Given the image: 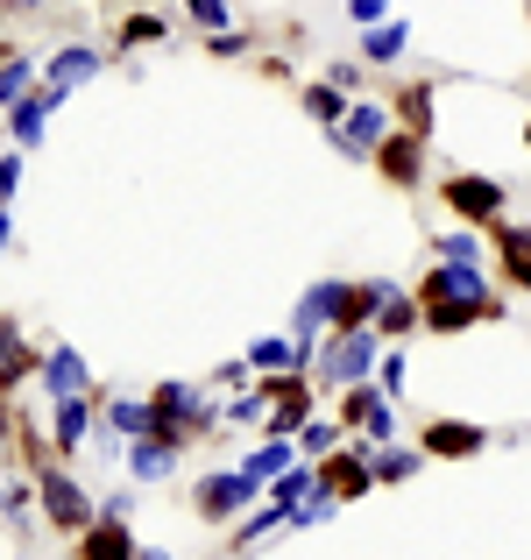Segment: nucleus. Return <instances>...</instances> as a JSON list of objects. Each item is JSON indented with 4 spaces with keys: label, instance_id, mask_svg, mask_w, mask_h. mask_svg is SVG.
<instances>
[{
    "label": "nucleus",
    "instance_id": "obj_1",
    "mask_svg": "<svg viewBox=\"0 0 531 560\" xmlns=\"http://www.w3.org/2000/svg\"><path fill=\"white\" fill-rule=\"evenodd\" d=\"M319 355V383H362L376 370V334L368 327H341L327 348H312Z\"/></svg>",
    "mask_w": 531,
    "mask_h": 560
},
{
    "label": "nucleus",
    "instance_id": "obj_2",
    "mask_svg": "<svg viewBox=\"0 0 531 560\" xmlns=\"http://www.w3.org/2000/svg\"><path fill=\"white\" fill-rule=\"evenodd\" d=\"M468 299H489L482 262H433V277H425V305H468Z\"/></svg>",
    "mask_w": 531,
    "mask_h": 560
},
{
    "label": "nucleus",
    "instance_id": "obj_3",
    "mask_svg": "<svg viewBox=\"0 0 531 560\" xmlns=\"http://www.w3.org/2000/svg\"><path fill=\"white\" fill-rule=\"evenodd\" d=\"M36 497H43V511H50L57 525H71V533H79V525H93V497H85L64 468H43V476H36Z\"/></svg>",
    "mask_w": 531,
    "mask_h": 560
},
{
    "label": "nucleus",
    "instance_id": "obj_4",
    "mask_svg": "<svg viewBox=\"0 0 531 560\" xmlns=\"http://www.w3.org/2000/svg\"><path fill=\"white\" fill-rule=\"evenodd\" d=\"M191 504H199V518H234V511L241 504H256V482L241 476V468H220V476H205L199 482V497H191Z\"/></svg>",
    "mask_w": 531,
    "mask_h": 560
},
{
    "label": "nucleus",
    "instance_id": "obj_5",
    "mask_svg": "<svg viewBox=\"0 0 531 560\" xmlns=\"http://www.w3.org/2000/svg\"><path fill=\"white\" fill-rule=\"evenodd\" d=\"M333 136H341V150H347V156H376V142L390 136V107H341Z\"/></svg>",
    "mask_w": 531,
    "mask_h": 560
},
{
    "label": "nucleus",
    "instance_id": "obj_6",
    "mask_svg": "<svg viewBox=\"0 0 531 560\" xmlns=\"http://www.w3.org/2000/svg\"><path fill=\"white\" fill-rule=\"evenodd\" d=\"M447 206L489 228V220L504 213V185H496V178H447Z\"/></svg>",
    "mask_w": 531,
    "mask_h": 560
},
{
    "label": "nucleus",
    "instance_id": "obj_7",
    "mask_svg": "<svg viewBox=\"0 0 531 560\" xmlns=\"http://www.w3.org/2000/svg\"><path fill=\"white\" fill-rule=\"evenodd\" d=\"M85 383H93V370H85L79 348H50L43 355V397H85Z\"/></svg>",
    "mask_w": 531,
    "mask_h": 560
},
{
    "label": "nucleus",
    "instance_id": "obj_8",
    "mask_svg": "<svg viewBox=\"0 0 531 560\" xmlns=\"http://www.w3.org/2000/svg\"><path fill=\"white\" fill-rule=\"evenodd\" d=\"M85 79H99V57L85 50V43H64V50H57L50 65H43V85H50L57 100H64L71 85H85Z\"/></svg>",
    "mask_w": 531,
    "mask_h": 560
},
{
    "label": "nucleus",
    "instance_id": "obj_9",
    "mask_svg": "<svg viewBox=\"0 0 531 560\" xmlns=\"http://www.w3.org/2000/svg\"><path fill=\"white\" fill-rule=\"evenodd\" d=\"M121 454H128V476H135V482H164L170 468H177V447H170V440H156V433H135Z\"/></svg>",
    "mask_w": 531,
    "mask_h": 560
},
{
    "label": "nucleus",
    "instance_id": "obj_10",
    "mask_svg": "<svg viewBox=\"0 0 531 560\" xmlns=\"http://www.w3.org/2000/svg\"><path fill=\"white\" fill-rule=\"evenodd\" d=\"M85 560H135L128 518H107V511H93V525H85Z\"/></svg>",
    "mask_w": 531,
    "mask_h": 560
},
{
    "label": "nucleus",
    "instance_id": "obj_11",
    "mask_svg": "<svg viewBox=\"0 0 531 560\" xmlns=\"http://www.w3.org/2000/svg\"><path fill=\"white\" fill-rule=\"evenodd\" d=\"M50 114H57V93H50V85H43V93H22V100L8 107V128H14V142H43Z\"/></svg>",
    "mask_w": 531,
    "mask_h": 560
},
{
    "label": "nucleus",
    "instance_id": "obj_12",
    "mask_svg": "<svg viewBox=\"0 0 531 560\" xmlns=\"http://www.w3.org/2000/svg\"><path fill=\"white\" fill-rule=\"evenodd\" d=\"M50 405H57V447L79 454L85 433H93V397H50Z\"/></svg>",
    "mask_w": 531,
    "mask_h": 560
},
{
    "label": "nucleus",
    "instance_id": "obj_13",
    "mask_svg": "<svg viewBox=\"0 0 531 560\" xmlns=\"http://www.w3.org/2000/svg\"><path fill=\"white\" fill-rule=\"evenodd\" d=\"M319 490L327 497H362L368 490V454H333V462L319 468Z\"/></svg>",
    "mask_w": 531,
    "mask_h": 560
},
{
    "label": "nucleus",
    "instance_id": "obj_14",
    "mask_svg": "<svg viewBox=\"0 0 531 560\" xmlns=\"http://www.w3.org/2000/svg\"><path fill=\"white\" fill-rule=\"evenodd\" d=\"M291 462H298V447H291V440H262V447H256V454L241 462V476H248V482L262 490V482H276V476H284Z\"/></svg>",
    "mask_w": 531,
    "mask_h": 560
},
{
    "label": "nucleus",
    "instance_id": "obj_15",
    "mask_svg": "<svg viewBox=\"0 0 531 560\" xmlns=\"http://www.w3.org/2000/svg\"><path fill=\"white\" fill-rule=\"evenodd\" d=\"M376 156H382V171H390V178H397V185H411V178H418V164H425V150H418V136H397V142H390V136H382V142H376Z\"/></svg>",
    "mask_w": 531,
    "mask_h": 560
},
{
    "label": "nucleus",
    "instance_id": "obj_16",
    "mask_svg": "<svg viewBox=\"0 0 531 560\" xmlns=\"http://www.w3.org/2000/svg\"><path fill=\"white\" fill-rule=\"evenodd\" d=\"M482 447H489L482 425H433L425 433V454H482Z\"/></svg>",
    "mask_w": 531,
    "mask_h": 560
},
{
    "label": "nucleus",
    "instance_id": "obj_17",
    "mask_svg": "<svg viewBox=\"0 0 531 560\" xmlns=\"http://www.w3.org/2000/svg\"><path fill=\"white\" fill-rule=\"evenodd\" d=\"M404 43H411V28H404V22H368V36H362V57H368V65H390V57L404 50Z\"/></svg>",
    "mask_w": 531,
    "mask_h": 560
},
{
    "label": "nucleus",
    "instance_id": "obj_18",
    "mask_svg": "<svg viewBox=\"0 0 531 560\" xmlns=\"http://www.w3.org/2000/svg\"><path fill=\"white\" fill-rule=\"evenodd\" d=\"M418 462L425 454H411V447H382V454H368V482H404V476H418Z\"/></svg>",
    "mask_w": 531,
    "mask_h": 560
},
{
    "label": "nucleus",
    "instance_id": "obj_19",
    "mask_svg": "<svg viewBox=\"0 0 531 560\" xmlns=\"http://www.w3.org/2000/svg\"><path fill=\"white\" fill-rule=\"evenodd\" d=\"M107 433H121V440L150 433V405H142V397H114L107 405Z\"/></svg>",
    "mask_w": 531,
    "mask_h": 560
},
{
    "label": "nucleus",
    "instance_id": "obj_20",
    "mask_svg": "<svg viewBox=\"0 0 531 560\" xmlns=\"http://www.w3.org/2000/svg\"><path fill=\"white\" fill-rule=\"evenodd\" d=\"M333 447H341V425H333V419H305V433H298V462H327Z\"/></svg>",
    "mask_w": 531,
    "mask_h": 560
},
{
    "label": "nucleus",
    "instance_id": "obj_21",
    "mask_svg": "<svg viewBox=\"0 0 531 560\" xmlns=\"http://www.w3.org/2000/svg\"><path fill=\"white\" fill-rule=\"evenodd\" d=\"M496 242H504L510 284H531V234H524V228H496Z\"/></svg>",
    "mask_w": 531,
    "mask_h": 560
},
{
    "label": "nucleus",
    "instance_id": "obj_22",
    "mask_svg": "<svg viewBox=\"0 0 531 560\" xmlns=\"http://www.w3.org/2000/svg\"><path fill=\"white\" fill-rule=\"evenodd\" d=\"M305 490H312V468H305V462H291L284 476L270 482V504H284V518H291V504H305Z\"/></svg>",
    "mask_w": 531,
    "mask_h": 560
},
{
    "label": "nucleus",
    "instance_id": "obj_23",
    "mask_svg": "<svg viewBox=\"0 0 531 560\" xmlns=\"http://www.w3.org/2000/svg\"><path fill=\"white\" fill-rule=\"evenodd\" d=\"M28 85H36V65L28 57H0V107H14Z\"/></svg>",
    "mask_w": 531,
    "mask_h": 560
},
{
    "label": "nucleus",
    "instance_id": "obj_24",
    "mask_svg": "<svg viewBox=\"0 0 531 560\" xmlns=\"http://www.w3.org/2000/svg\"><path fill=\"white\" fill-rule=\"evenodd\" d=\"M341 107H347V100H341V85H312V93H305V114H312V121H341Z\"/></svg>",
    "mask_w": 531,
    "mask_h": 560
},
{
    "label": "nucleus",
    "instance_id": "obj_25",
    "mask_svg": "<svg viewBox=\"0 0 531 560\" xmlns=\"http://www.w3.org/2000/svg\"><path fill=\"white\" fill-rule=\"evenodd\" d=\"M121 43H128V50H142V43H164V22H156V14H135V22L121 28Z\"/></svg>",
    "mask_w": 531,
    "mask_h": 560
},
{
    "label": "nucleus",
    "instance_id": "obj_26",
    "mask_svg": "<svg viewBox=\"0 0 531 560\" xmlns=\"http://www.w3.org/2000/svg\"><path fill=\"white\" fill-rule=\"evenodd\" d=\"M276 525H284V504H262V518H248L234 539H241V547H256V539H262V533H276Z\"/></svg>",
    "mask_w": 531,
    "mask_h": 560
},
{
    "label": "nucleus",
    "instance_id": "obj_27",
    "mask_svg": "<svg viewBox=\"0 0 531 560\" xmlns=\"http://www.w3.org/2000/svg\"><path fill=\"white\" fill-rule=\"evenodd\" d=\"M439 262H482V242L475 234H447V242H439Z\"/></svg>",
    "mask_w": 531,
    "mask_h": 560
},
{
    "label": "nucleus",
    "instance_id": "obj_28",
    "mask_svg": "<svg viewBox=\"0 0 531 560\" xmlns=\"http://www.w3.org/2000/svg\"><path fill=\"white\" fill-rule=\"evenodd\" d=\"M185 14L199 28H227V0H185Z\"/></svg>",
    "mask_w": 531,
    "mask_h": 560
},
{
    "label": "nucleus",
    "instance_id": "obj_29",
    "mask_svg": "<svg viewBox=\"0 0 531 560\" xmlns=\"http://www.w3.org/2000/svg\"><path fill=\"white\" fill-rule=\"evenodd\" d=\"M368 411H376V383H347V419L362 425Z\"/></svg>",
    "mask_w": 531,
    "mask_h": 560
},
{
    "label": "nucleus",
    "instance_id": "obj_30",
    "mask_svg": "<svg viewBox=\"0 0 531 560\" xmlns=\"http://www.w3.org/2000/svg\"><path fill=\"white\" fill-rule=\"evenodd\" d=\"M262 411H270V405H262V390H248V397H234V405H227V419L234 425H256Z\"/></svg>",
    "mask_w": 531,
    "mask_h": 560
},
{
    "label": "nucleus",
    "instance_id": "obj_31",
    "mask_svg": "<svg viewBox=\"0 0 531 560\" xmlns=\"http://www.w3.org/2000/svg\"><path fill=\"white\" fill-rule=\"evenodd\" d=\"M22 362H28V355H22V334H14V327H0V370L14 376V370H22Z\"/></svg>",
    "mask_w": 531,
    "mask_h": 560
},
{
    "label": "nucleus",
    "instance_id": "obj_32",
    "mask_svg": "<svg viewBox=\"0 0 531 560\" xmlns=\"http://www.w3.org/2000/svg\"><path fill=\"white\" fill-rule=\"evenodd\" d=\"M347 14H354V22H382V14H390V0H347Z\"/></svg>",
    "mask_w": 531,
    "mask_h": 560
},
{
    "label": "nucleus",
    "instance_id": "obj_33",
    "mask_svg": "<svg viewBox=\"0 0 531 560\" xmlns=\"http://www.w3.org/2000/svg\"><path fill=\"white\" fill-rule=\"evenodd\" d=\"M404 390V355H382V397Z\"/></svg>",
    "mask_w": 531,
    "mask_h": 560
},
{
    "label": "nucleus",
    "instance_id": "obj_34",
    "mask_svg": "<svg viewBox=\"0 0 531 560\" xmlns=\"http://www.w3.org/2000/svg\"><path fill=\"white\" fill-rule=\"evenodd\" d=\"M362 425H368V433H376V440H390V433H397V419H390V405H376V411H368V419H362Z\"/></svg>",
    "mask_w": 531,
    "mask_h": 560
},
{
    "label": "nucleus",
    "instance_id": "obj_35",
    "mask_svg": "<svg viewBox=\"0 0 531 560\" xmlns=\"http://www.w3.org/2000/svg\"><path fill=\"white\" fill-rule=\"evenodd\" d=\"M14 185H22V164H14V156H0V199H8Z\"/></svg>",
    "mask_w": 531,
    "mask_h": 560
},
{
    "label": "nucleus",
    "instance_id": "obj_36",
    "mask_svg": "<svg viewBox=\"0 0 531 560\" xmlns=\"http://www.w3.org/2000/svg\"><path fill=\"white\" fill-rule=\"evenodd\" d=\"M8 242H14V220H8V213H0V248H8Z\"/></svg>",
    "mask_w": 531,
    "mask_h": 560
},
{
    "label": "nucleus",
    "instance_id": "obj_37",
    "mask_svg": "<svg viewBox=\"0 0 531 560\" xmlns=\"http://www.w3.org/2000/svg\"><path fill=\"white\" fill-rule=\"evenodd\" d=\"M135 560H170V553H164V547H150V553H135Z\"/></svg>",
    "mask_w": 531,
    "mask_h": 560
}]
</instances>
